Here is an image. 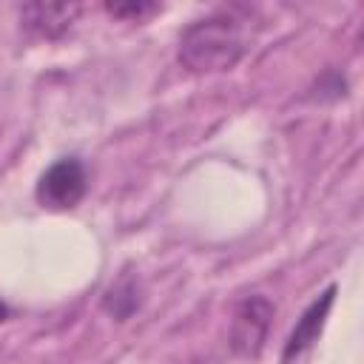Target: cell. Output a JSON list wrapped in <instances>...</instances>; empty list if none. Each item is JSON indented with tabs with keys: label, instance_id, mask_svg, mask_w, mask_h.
Masks as SVG:
<instances>
[{
	"label": "cell",
	"instance_id": "cell-1",
	"mask_svg": "<svg viewBox=\"0 0 364 364\" xmlns=\"http://www.w3.org/2000/svg\"><path fill=\"white\" fill-rule=\"evenodd\" d=\"M245 23L247 14H242V9H222L193 20L179 37V65L191 74L230 71L247 51Z\"/></svg>",
	"mask_w": 364,
	"mask_h": 364
},
{
	"label": "cell",
	"instance_id": "cell-2",
	"mask_svg": "<svg viewBox=\"0 0 364 364\" xmlns=\"http://www.w3.org/2000/svg\"><path fill=\"white\" fill-rule=\"evenodd\" d=\"M273 316H276V304L267 296H262V293L245 296L233 307V318H230V350H233V355L256 361L264 350L267 336H270Z\"/></svg>",
	"mask_w": 364,
	"mask_h": 364
},
{
	"label": "cell",
	"instance_id": "cell-3",
	"mask_svg": "<svg viewBox=\"0 0 364 364\" xmlns=\"http://www.w3.org/2000/svg\"><path fill=\"white\" fill-rule=\"evenodd\" d=\"M88 193V171L80 156H60L54 159L37 179L34 196L40 208L48 210H71Z\"/></svg>",
	"mask_w": 364,
	"mask_h": 364
},
{
	"label": "cell",
	"instance_id": "cell-4",
	"mask_svg": "<svg viewBox=\"0 0 364 364\" xmlns=\"http://www.w3.org/2000/svg\"><path fill=\"white\" fill-rule=\"evenodd\" d=\"M336 290H338L336 284H327V287L304 307V313L299 316L296 327L290 330V336H287V341H284V347H282L279 364H307V361H310L313 347H316V341H318V336H321V330H324V324H327V316H330V310H333V304H336Z\"/></svg>",
	"mask_w": 364,
	"mask_h": 364
},
{
	"label": "cell",
	"instance_id": "cell-5",
	"mask_svg": "<svg viewBox=\"0 0 364 364\" xmlns=\"http://www.w3.org/2000/svg\"><path fill=\"white\" fill-rule=\"evenodd\" d=\"M80 11V3H28L20 9V23L37 40H60L71 31Z\"/></svg>",
	"mask_w": 364,
	"mask_h": 364
},
{
	"label": "cell",
	"instance_id": "cell-6",
	"mask_svg": "<svg viewBox=\"0 0 364 364\" xmlns=\"http://www.w3.org/2000/svg\"><path fill=\"white\" fill-rule=\"evenodd\" d=\"M139 307H142V282L136 273L125 270L102 293V310L117 321H128Z\"/></svg>",
	"mask_w": 364,
	"mask_h": 364
},
{
	"label": "cell",
	"instance_id": "cell-7",
	"mask_svg": "<svg viewBox=\"0 0 364 364\" xmlns=\"http://www.w3.org/2000/svg\"><path fill=\"white\" fill-rule=\"evenodd\" d=\"M105 11L111 14V17H117V20H128V23H142V20H148L151 14H156V11H162V6L159 3H148V0H131V3H105Z\"/></svg>",
	"mask_w": 364,
	"mask_h": 364
},
{
	"label": "cell",
	"instance_id": "cell-8",
	"mask_svg": "<svg viewBox=\"0 0 364 364\" xmlns=\"http://www.w3.org/2000/svg\"><path fill=\"white\" fill-rule=\"evenodd\" d=\"M344 88H347V85H344V77H341L338 71H327V74L316 82V88H313L316 94H313V97H316L318 102H324V100H341V97H344Z\"/></svg>",
	"mask_w": 364,
	"mask_h": 364
},
{
	"label": "cell",
	"instance_id": "cell-9",
	"mask_svg": "<svg viewBox=\"0 0 364 364\" xmlns=\"http://www.w3.org/2000/svg\"><path fill=\"white\" fill-rule=\"evenodd\" d=\"M9 316H11V310H9V304L0 299V324H3V321H9Z\"/></svg>",
	"mask_w": 364,
	"mask_h": 364
}]
</instances>
